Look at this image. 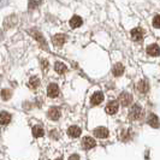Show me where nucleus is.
<instances>
[{
	"label": "nucleus",
	"instance_id": "1",
	"mask_svg": "<svg viewBox=\"0 0 160 160\" xmlns=\"http://www.w3.org/2000/svg\"><path fill=\"white\" fill-rule=\"evenodd\" d=\"M141 116H142V108H141V106L132 105L131 108H130V111H129V117L131 119H138Z\"/></svg>",
	"mask_w": 160,
	"mask_h": 160
},
{
	"label": "nucleus",
	"instance_id": "2",
	"mask_svg": "<svg viewBox=\"0 0 160 160\" xmlns=\"http://www.w3.org/2000/svg\"><path fill=\"white\" fill-rule=\"evenodd\" d=\"M130 36L134 41H141L143 39V32L141 28H134L130 32Z\"/></svg>",
	"mask_w": 160,
	"mask_h": 160
},
{
	"label": "nucleus",
	"instance_id": "3",
	"mask_svg": "<svg viewBox=\"0 0 160 160\" xmlns=\"http://www.w3.org/2000/svg\"><path fill=\"white\" fill-rule=\"evenodd\" d=\"M119 102L123 106H129V105L132 102V96L131 94H129V93H122L119 96Z\"/></svg>",
	"mask_w": 160,
	"mask_h": 160
},
{
	"label": "nucleus",
	"instance_id": "4",
	"mask_svg": "<svg viewBox=\"0 0 160 160\" xmlns=\"http://www.w3.org/2000/svg\"><path fill=\"white\" fill-rule=\"evenodd\" d=\"M47 94L49 98H57L59 95V87L56 83H51L47 88Z\"/></svg>",
	"mask_w": 160,
	"mask_h": 160
},
{
	"label": "nucleus",
	"instance_id": "5",
	"mask_svg": "<svg viewBox=\"0 0 160 160\" xmlns=\"http://www.w3.org/2000/svg\"><path fill=\"white\" fill-rule=\"evenodd\" d=\"M65 40H66L65 39V35H63V34H57V35H54L52 38V42H53V45L57 46V47H62L64 45Z\"/></svg>",
	"mask_w": 160,
	"mask_h": 160
},
{
	"label": "nucleus",
	"instance_id": "6",
	"mask_svg": "<svg viewBox=\"0 0 160 160\" xmlns=\"http://www.w3.org/2000/svg\"><path fill=\"white\" fill-rule=\"evenodd\" d=\"M82 144H83V148H84V149H90V148H94V147H95L96 142L93 137L87 136V137H84V138H83Z\"/></svg>",
	"mask_w": 160,
	"mask_h": 160
},
{
	"label": "nucleus",
	"instance_id": "7",
	"mask_svg": "<svg viewBox=\"0 0 160 160\" xmlns=\"http://www.w3.org/2000/svg\"><path fill=\"white\" fill-rule=\"evenodd\" d=\"M105 111H106V113H108V114H116L117 111H118V102L117 101L108 102V105L105 108Z\"/></svg>",
	"mask_w": 160,
	"mask_h": 160
},
{
	"label": "nucleus",
	"instance_id": "8",
	"mask_svg": "<svg viewBox=\"0 0 160 160\" xmlns=\"http://www.w3.org/2000/svg\"><path fill=\"white\" fill-rule=\"evenodd\" d=\"M102 100H104V94L101 93V92H96L94 93L92 98H90V102L93 105H99L102 102Z\"/></svg>",
	"mask_w": 160,
	"mask_h": 160
},
{
	"label": "nucleus",
	"instance_id": "9",
	"mask_svg": "<svg viewBox=\"0 0 160 160\" xmlns=\"http://www.w3.org/2000/svg\"><path fill=\"white\" fill-rule=\"evenodd\" d=\"M47 114L52 120H58L59 118H60V110L57 108V107H52V108L48 110Z\"/></svg>",
	"mask_w": 160,
	"mask_h": 160
},
{
	"label": "nucleus",
	"instance_id": "10",
	"mask_svg": "<svg viewBox=\"0 0 160 160\" xmlns=\"http://www.w3.org/2000/svg\"><path fill=\"white\" fill-rule=\"evenodd\" d=\"M94 135H95L98 138H106V137L108 136V130L106 128H102V127L96 128L95 130H94Z\"/></svg>",
	"mask_w": 160,
	"mask_h": 160
},
{
	"label": "nucleus",
	"instance_id": "11",
	"mask_svg": "<svg viewBox=\"0 0 160 160\" xmlns=\"http://www.w3.org/2000/svg\"><path fill=\"white\" fill-rule=\"evenodd\" d=\"M147 53L149 54L151 57H157V56H159V53H160V48L158 45H149L148 47H147Z\"/></svg>",
	"mask_w": 160,
	"mask_h": 160
},
{
	"label": "nucleus",
	"instance_id": "12",
	"mask_svg": "<svg viewBox=\"0 0 160 160\" xmlns=\"http://www.w3.org/2000/svg\"><path fill=\"white\" fill-rule=\"evenodd\" d=\"M148 124L153 127V128H159L160 123H159V118L154 114V113H151L149 117H148Z\"/></svg>",
	"mask_w": 160,
	"mask_h": 160
},
{
	"label": "nucleus",
	"instance_id": "13",
	"mask_svg": "<svg viewBox=\"0 0 160 160\" xmlns=\"http://www.w3.org/2000/svg\"><path fill=\"white\" fill-rule=\"evenodd\" d=\"M11 122V114L8 112H5V111H2V112H0V124L1 125H6Z\"/></svg>",
	"mask_w": 160,
	"mask_h": 160
},
{
	"label": "nucleus",
	"instance_id": "14",
	"mask_svg": "<svg viewBox=\"0 0 160 160\" xmlns=\"http://www.w3.org/2000/svg\"><path fill=\"white\" fill-rule=\"evenodd\" d=\"M68 134H69V136L76 138V137H78L81 135V129L78 127H76V125H72V127L68 129Z\"/></svg>",
	"mask_w": 160,
	"mask_h": 160
},
{
	"label": "nucleus",
	"instance_id": "15",
	"mask_svg": "<svg viewBox=\"0 0 160 160\" xmlns=\"http://www.w3.org/2000/svg\"><path fill=\"white\" fill-rule=\"evenodd\" d=\"M82 18H81L80 16H73L70 19V27L71 28H73V29H76V28H78V27H81L82 25Z\"/></svg>",
	"mask_w": 160,
	"mask_h": 160
},
{
	"label": "nucleus",
	"instance_id": "16",
	"mask_svg": "<svg viewBox=\"0 0 160 160\" xmlns=\"http://www.w3.org/2000/svg\"><path fill=\"white\" fill-rule=\"evenodd\" d=\"M137 90L140 92V93H142V94H146L147 92H148V88H149V86H148V83L146 82V81H141V82H138L137 83Z\"/></svg>",
	"mask_w": 160,
	"mask_h": 160
},
{
	"label": "nucleus",
	"instance_id": "17",
	"mask_svg": "<svg viewBox=\"0 0 160 160\" xmlns=\"http://www.w3.org/2000/svg\"><path fill=\"white\" fill-rule=\"evenodd\" d=\"M112 71H113V75H114V76H117V77H118V76H122V75L124 73V66L118 63V64H116L114 66H113Z\"/></svg>",
	"mask_w": 160,
	"mask_h": 160
},
{
	"label": "nucleus",
	"instance_id": "18",
	"mask_svg": "<svg viewBox=\"0 0 160 160\" xmlns=\"http://www.w3.org/2000/svg\"><path fill=\"white\" fill-rule=\"evenodd\" d=\"M32 136L34 137H42L43 135H45V131H43V129L41 128V127H39V125H35L34 128H32Z\"/></svg>",
	"mask_w": 160,
	"mask_h": 160
},
{
	"label": "nucleus",
	"instance_id": "19",
	"mask_svg": "<svg viewBox=\"0 0 160 160\" xmlns=\"http://www.w3.org/2000/svg\"><path fill=\"white\" fill-rule=\"evenodd\" d=\"M34 35V38L36 39V40L40 42L41 45H42V47H45L46 48V41H45V39L42 38V35H41V32H35V30H32L30 32Z\"/></svg>",
	"mask_w": 160,
	"mask_h": 160
},
{
	"label": "nucleus",
	"instance_id": "20",
	"mask_svg": "<svg viewBox=\"0 0 160 160\" xmlns=\"http://www.w3.org/2000/svg\"><path fill=\"white\" fill-rule=\"evenodd\" d=\"M54 69H56V71L58 73H65L66 70H68V68H66V65L64 63H60V62H57L56 65H54Z\"/></svg>",
	"mask_w": 160,
	"mask_h": 160
},
{
	"label": "nucleus",
	"instance_id": "21",
	"mask_svg": "<svg viewBox=\"0 0 160 160\" xmlns=\"http://www.w3.org/2000/svg\"><path fill=\"white\" fill-rule=\"evenodd\" d=\"M39 84H40V80L38 78V77H35V76H32V78L29 80V83H28V87L32 89H35L39 87Z\"/></svg>",
	"mask_w": 160,
	"mask_h": 160
},
{
	"label": "nucleus",
	"instance_id": "22",
	"mask_svg": "<svg viewBox=\"0 0 160 160\" xmlns=\"http://www.w3.org/2000/svg\"><path fill=\"white\" fill-rule=\"evenodd\" d=\"M11 96H12V92H11L10 89H2V90H1V99H2V100L8 101V100H10Z\"/></svg>",
	"mask_w": 160,
	"mask_h": 160
},
{
	"label": "nucleus",
	"instance_id": "23",
	"mask_svg": "<svg viewBox=\"0 0 160 160\" xmlns=\"http://www.w3.org/2000/svg\"><path fill=\"white\" fill-rule=\"evenodd\" d=\"M153 25H154V28L160 29V15H157L153 18Z\"/></svg>",
	"mask_w": 160,
	"mask_h": 160
},
{
	"label": "nucleus",
	"instance_id": "24",
	"mask_svg": "<svg viewBox=\"0 0 160 160\" xmlns=\"http://www.w3.org/2000/svg\"><path fill=\"white\" fill-rule=\"evenodd\" d=\"M42 0H29V8H34L39 6Z\"/></svg>",
	"mask_w": 160,
	"mask_h": 160
},
{
	"label": "nucleus",
	"instance_id": "25",
	"mask_svg": "<svg viewBox=\"0 0 160 160\" xmlns=\"http://www.w3.org/2000/svg\"><path fill=\"white\" fill-rule=\"evenodd\" d=\"M70 159H80V157L78 155H72V157H70Z\"/></svg>",
	"mask_w": 160,
	"mask_h": 160
},
{
	"label": "nucleus",
	"instance_id": "26",
	"mask_svg": "<svg viewBox=\"0 0 160 160\" xmlns=\"http://www.w3.org/2000/svg\"><path fill=\"white\" fill-rule=\"evenodd\" d=\"M1 39H2V32H1V30H0V41H1Z\"/></svg>",
	"mask_w": 160,
	"mask_h": 160
}]
</instances>
